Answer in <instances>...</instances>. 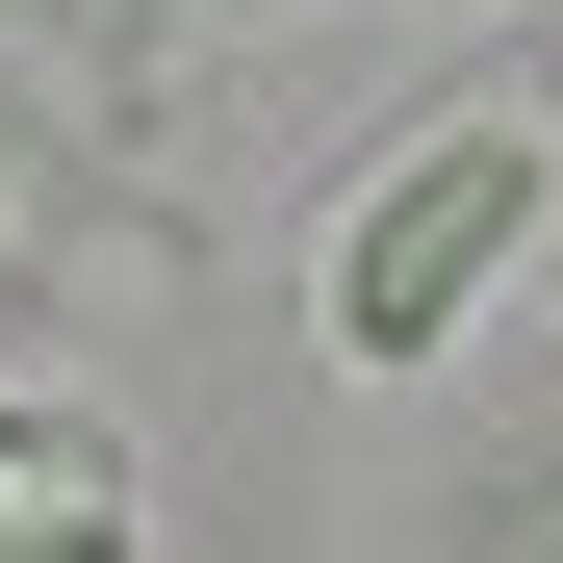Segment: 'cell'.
<instances>
[{"label": "cell", "instance_id": "obj_1", "mask_svg": "<svg viewBox=\"0 0 563 563\" xmlns=\"http://www.w3.org/2000/svg\"><path fill=\"white\" fill-rule=\"evenodd\" d=\"M538 206H563V129H512V103L410 129L385 179H358V231H333V358H358V385H435L461 308L538 256Z\"/></svg>", "mask_w": 563, "mask_h": 563}, {"label": "cell", "instance_id": "obj_2", "mask_svg": "<svg viewBox=\"0 0 563 563\" xmlns=\"http://www.w3.org/2000/svg\"><path fill=\"white\" fill-rule=\"evenodd\" d=\"M0 563H129V435L0 385Z\"/></svg>", "mask_w": 563, "mask_h": 563}]
</instances>
